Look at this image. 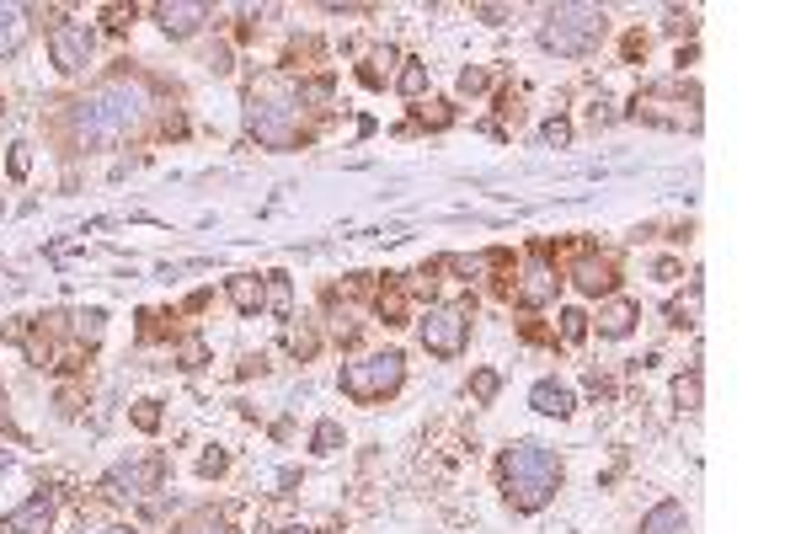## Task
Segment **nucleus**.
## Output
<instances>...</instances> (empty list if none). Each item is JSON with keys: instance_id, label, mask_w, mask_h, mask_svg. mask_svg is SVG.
<instances>
[{"instance_id": "nucleus-1", "label": "nucleus", "mask_w": 801, "mask_h": 534, "mask_svg": "<svg viewBox=\"0 0 801 534\" xmlns=\"http://www.w3.org/2000/svg\"><path fill=\"white\" fill-rule=\"evenodd\" d=\"M145 113H150V80L134 70H113L64 108V139L75 150H108L118 139H128L145 123Z\"/></svg>"}, {"instance_id": "nucleus-2", "label": "nucleus", "mask_w": 801, "mask_h": 534, "mask_svg": "<svg viewBox=\"0 0 801 534\" xmlns=\"http://www.w3.org/2000/svg\"><path fill=\"white\" fill-rule=\"evenodd\" d=\"M561 454L545 444H508L497 454V481L514 513H540L556 492H561Z\"/></svg>"}, {"instance_id": "nucleus-3", "label": "nucleus", "mask_w": 801, "mask_h": 534, "mask_svg": "<svg viewBox=\"0 0 801 534\" xmlns=\"http://www.w3.org/2000/svg\"><path fill=\"white\" fill-rule=\"evenodd\" d=\"M604 38H609V11H604V5H588V0L551 5L545 22H540V49H551V54H561V60L593 54Z\"/></svg>"}, {"instance_id": "nucleus-4", "label": "nucleus", "mask_w": 801, "mask_h": 534, "mask_svg": "<svg viewBox=\"0 0 801 534\" xmlns=\"http://www.w3.org/2000/svg\"><path fill=\"white\" fill-rule=\"evenodd\" d=\"M347 401L358 407H374V401H391L400 385H406V353L400 348H380V353H363V358H347L343 374H337Z\"/></svg>"}, {"instance_id": "nucleus-5", "label": "nucleus", "mask_w": 801, "mask_h": 534, "mask_svg": "<svg viewBox=\"0 0 801 534\" xmlns=\"http://www.w3.org/2000/svg\"><path fill=\"white\" fill-rule=\"evenodd\" d=\"M246 128H251V139L268 145V150H299V145L310 139V134L299 128L294 97H278L273 86H251V91H246Z\"/></svg>"}, {"instance_id": "nucleus-6", "label": "nucleus", "mask_w": 801, "mask_h": 534, "mask_svg": "<svg viewBox=\"0 0 801 534\" xmlns=\"http://www.w3.org/2000/svg\"><path fill=\"white\" fill-rule=\"evenodd\" d=\"M470 326H476V299H449L417 321V342L433 358H459L470 342Z\"/></svg>"}, {"instance_id": "nucleus-7", "label": "nucleus", "mask_w": 801, "mask_h": 534, "mask_svg": "<svg viewBox=\"0 0 801 534\" xmlns=\"http://www.w3.org/2000/svg\"><path fill=\"white\" fill-rule=\"evenodd\" d=\"M91 54H97V33L86 22H59L49 33V60H54L59 75H80L91 64Z\"/></svg>"}, {"instance_id": "nucleus-8", "label": "nucleus", "mask_w": 801, "mask_h": 534, "mask_svg": "<svg viewBox=\"0 0 801 534\" xmlns=\"http://www.w3.org/2000/svg\"><path fill=\"white\" fill-rule=\"evenodd\" d=\"M166 471H172L166 454H145V460H134V465L108 471V492H113V497H150V492H161Z\"/></svg>"}, {"instance_id": "nucleus-9", "label": "nucleus", "mask_w": 801, "mask_h": 534, "mask_svg": "<svg viewBox=\"0 0 801 534\" xmlns=\"http://www.w3.org/2000/svg\"><path fill=\"white\" fill-rule=\"evenodd\" d=\"M572 284H577V295H588V299H615V289H620V267H615V257H593V251H582L572 262Z\"/></svg>"}, {"instance_id": "nucleus-10", "label": "nucleus", "mask_w": 801, "mask_h": 534, "mask_svg": "<svg viewBox=\"0 0 801 534\" xmlns=\"http://www.w3.org/2000/svg\"><path fill=\"white\" fill-rule=\"evenodd\" d=\"M556 295H561V273L545 262L523 267V278H514V299L523 310H545V304H556Z\"/></svg>"}, {"instance_id": "nucleus-11", "label": "nucleus", "mask_w": 801, "mask_h": 534, "mask_svg": "<svg viewBox=\"0 0 801 534\" xmlns=\"http://www.w3.org/2000/svg\"><path fill=\"white\" fill-rule=\"evenodd\" d=\"M155 22H161L166 38H193V33L209 22V5H203V0H161V5H155Z\"/></svg>"}, {"instance_id": "nucleus-12", "label": "nucleus", "mask_w": 801, "mask_h": 534, "mask_svg": "<svg viewBox=\"0 0 801 534\" xmlns=\"http://www.w3.org/2000/svg\"><path fill=\"white\" fill-rule=\"evenodd\" d=\"M5 534H54V497L33 492L22 508L5 513Z\"/></svg>"}, {"instance_id": "nucleus-13", "label": "nucleus", "mask_w": 801, "mask_h": 534, "mask_svg": "<svg viewBox=\"0 0 801 534\" xmlns=\"http://www.w3.org/2000/svg\"><path fill=\"white\" fill-rule=\"evenodd\" d=\"M529 407L540 417H572L577 412V396H572V385H561V379H534V390H529Z\"/></svg>"}, {"instance_id": "nucleus-14", "label": "nucleus", "mask_w": 801, "mask_h": 534, "mask_svg": "<svg viewBox=\"0 0 801 534\" xmlns=\"http://www.w3.org/2000/svg\"><path fill=\"white\" fill-rule=\"evenodd\" d=\"M636 534H689V513H684V502L663 497L657 508H646V513H641Z\"/></svg>"}, {"instance_id": "nucleus-15", "label": "nucleus", "mask_w": 801, "mask_h": 534, "mask_svg": "<svg viewBox=\"0 0 801 534\" xmlns=\"http://www.w3.org/2000/svg\"><path fill=\"white\" fill-rule=\"evenodd\" d=\"M636 326H641V304H636V299L615 295L604 310H598V337H615V342H620V337H630Z\"/></svg>"}, {"instance_id": "nucleus-16", "label": "nucleus", "mask_w": 801, "mask_h": 534, "mask_svg": "<svg viewBox=\"0 0 801 534\" xmlns=\"http://www.w3.org/2000/svg\"><path fill=\"white\" fill-rule=\"evenodd\" d=\"M225 299L240 310V315H257V310L268 304V289H262L257 273H235V278H225Z\"/></svg>"}, {"instance_id": "nucleus-17", "label": "nucleus", "mask_w": 801, "mask_h": 534, "mask_svg": "<svg viewBox=\"0 0 801 534\" xmlns=\"http://www.w3.org/2000/svg\"><path fill=\"white\" fill-rule=\"evenodd\" d=\"M284 348H288V358L310 363V358L321 353V332H316L310 321H288V326H284Z\"/></svg>"}, {"instance_id": "nucleus-18", "label": "nucleus", "mask_w": 801, "mask_h": 534, "mask_svg": "<svg viewBox=\"0 0 801 534\" xmlns=\"http://www.w3.org/2000/svg\"><path fill=\"white\" fill-rule=\"evenodd\" d=\"M374 315H380L385 326H406V321H411V304H406V289H396V284L374 289Z\"/></svg>"}, {"instance_id": "nucleus-19", "label": "nucleus", "mask_w": 801, "mask_h": 534, "mask_svg": "<svg viewBox=\"0 0 801 534\" xmlns=\"http://www.w3.org/2000/svg\"><path fill=\"white\" fill-rule=\"evenodd\" d=\"M262 289H268L262 310H273L278 321H288L294 315V284H288V273H262Z\"/></svg>"}, {"instance_id": "nucleus-20", "label": "nucleus", "mask_w": 801, "mask_h": 534, "mask_svg": "<svg viewBox=\"0 0 801 534\" xmlns=\"http://www.w3.org/2000/svg\"><path fill=\"white\" fill-rule=\"evenodd\" d=\"M347 449V433L337 417H321L316 427H310V454H343Z\"/></svg>"}, {"instance_id": "nucleus-21", "label": "nucleus", "mask_w": 801, "mask_h": 534, "mask_svg": "<svg viewBox=\"0 0 801 534\" xmlns=\"http://www.w3.org/2000/svg\"><path fill=\"white\" fill-rule=\"evenodd\" d=\"M22 16H27V11H16V5H0V60L22 49V38H27V22H22Z\"/></svg>"}, {"instance_id": "nucleus-22", "label": "nucleus", "mask_w": 801, "mask_h": 534, "mask_svg": "<svg viewBox=\"0 0 801 534\" xmlns=\"http://www.w3.org/2000/svg\"><path fill=\"white\" fill-rule=\"evenodd\" d=\"M396 91L406 97V102H417V97L428 91V64H422V60H400V70H396Z\"/></svg>"}, {"instance_id": "nucleus-23", "label": "nucleus", "mask_w": 801, "mask_h": 534, "mask_svg": "<svg viewBox=\"0 0 801 534\" xmlns=\"http://www.w3.org/2000/svg\"><path fill=\"white\" fill-rule=\"evenodd\" d=\"M556 321H561V326H556V337H561L567 348H577V342H582V337L593 332V315H588V310H577V304H567V310H561Z\"/></svg>"}, {"instance_id": "nucleus-24", "label": "nucleus", "mask_w": 801, "mask_h": 534, "mask_svg": "<svg viewBox=\"0 0 801 534\" xmlns=\"http://www.w3.org/2000/svg\"><path fill=\"white\" fill-rule=\"evenodd\" d=\"M497 390H503V374H497V369H476V374H470V401H476V407H492Z\"/></svg>"}, {"instance_id": "nucleus-25", "label": "nucleus", "mask_w": 801, "mask_h": 534, "mask_svg": "<svg viewBox=\"0 0 801 534\" xmlns=\"http://www.w3.org/2000/svg\"><path fill=\"white\" fill-rule=\"evenodd\" d=\"M332 91H337V80L332 75H316V80H299V91H294V108H305V102H332Z\"/></svg>"}, {"instance_id": "nucleus-26", "label": "nucleus", "mask_w": 801, "mask_h": 534, "mask_svg": "<svg viewBox=\"0 0 801 534\" xmlns=\"http://www.w3.org/2000/svg\"><path fill=\"white\" fill-rule=\"evenodd\" d=\"M203 363H209V342H203L198 332L176 342V369H187V374H193V369H203Z\"/></svg>"}, {"instance_id": "nucleus-27", "label": "nucleus", "mask_w": 801, "mask_h": 534, "mask_svg": "<svg viewBox=\"0 0 801 534\" xmlns=\"http://www.w3.org/2000/svg\"><path fill=\"white\" fill-rule=\"evenodd\" d=\"M674 401L684 407V412H700V401H705V390H700V369H689L674 379Z\"/></svg>"}, {"instance_id": "nucleus-28", "label": "nucleus", "mask_w": 801, "mask_h": 534, "mask_svg": "<svg viewBox=\"0 0 801 534\" xmlns=\"http://www.w3.org/2000/svg\"><path fill=\"white\" fill-rule=\"evenodd\" d=\"M455 91L459 97H481V91H492V70H486V64H465L459 80H455Z\"/></svg>"}, {"instance_id": "nucleus-29", "label": "nucleus", "mask_w": 801, "mask_h": 534, "mask_svg": "<svg viewBox=\"0 0 801 534\" xmlns=\"http://www.w3.org/2000/svg\"><path fill=\"white\" fill-rule=\"evenodd\" d=\"M128 422H134L139 433H161V422H166V417H161V401H150V396L134 401V407H128Z\"/></svg>"}, {"instance_id": "nucleus-30", "label": "nucleus", "mask_w": 801, "mask_h": 534, "mask_svg": "<svg viewBox=\"0 0 801 534\" xmlns=\"http://www.w3.org/2000/svg\"><path fill=\"white\" fill-rule=\"evenodd\" d=\"M102 326H108V315H102V310H80V315H75V337H80L86 348H91V342H102Z\"/></svg>"}, {"instance_id": "nucleus-31", "label": "nucleus", "mask_w": 801, "mask_h": 534, "mask_svg": "<svg viewBox=\"0 0 801 534\" xmlns=\"http://www.w3.org/2000/svg\"><path fill=\"white\" fill-rule=\"evenodd\" d=\"M225 471H230V454L220 449V444H209V449L198 454V475H203V481H214V475H225Z\"/></svg>"}, {"instance_id": "nucleus-32", "label": "nucleus", "mask_w": 801, "mask_h": 534, "mask_svg": "<svg viewBox=\"0 0 801 534\" xmlns=\"http://www.w3.org/2000/svg\"><path fill=\"white\" fill-rule=\"evenodd\" d=\"M540 145H545V150H567V145H572V123L551 118L545 128H540Z\"/></svg>"}, {"instance_id": "nucleus-33", "label": "nucleus", "mask_w": 801, "mask_h": 534, "mask_svg": "<svg viewBox=\"0 0 801 534\" xmlns=\"http://www.w3.org/2000/svg\"><path fill=\"white\" fill-rule=\"evenodd\" d=\"M5 172H11V182H27V172H33V145H11V155H5Z\"/></svg>"}, {"instance_id": "nucleus-34", "label": "nucleus", "mask_w": 801, "mask_h": 534, "mask_svg": "<svg viewBox=\"0 0 801 534\" xmlns=\"http://www.w3.org/2000/svg\"><path fill=\"white\" fill-rule=\"evenodd\" d=\"M134 22H139L134 5H102V27H108V33H128Z\"/></svg>"}, {"instance_id": "nucleus-35", "label": "nucleus", "mask_w": 801, "mask_h": 534, "mask_svg": "<svg viewBox=\"0 0 801 534\" xmlns=\"http://www.w3.org/2000/svg\"><path fill=\"white\" fill-rule=\"evenodd\" d=\"M417 123H422V128H449V123H455V102H428V108L417 113Z\"/></svg>"}, {"instance_id": "nucleus-36", "label": "nucleus", "mask_w": 801, "mask_h": 534, "mask_svg": "<svg viewBox=\"0 0 801 534\" xmlns=\"http://www.w3.org/2000/svg\"><path fill=\"white\" fill-rule=\"evenodd\" d=\"M176 534H230V524H225V519H214V513H193V519H187Z\"/></svg>"}, {"instance_id": "nucleus-37", "label": "nucleus", "mask_w": 801, "mask_h": 534, "mask_svg": "<svg viewBox=\"0 0 801 534\" xmlns=\"http://www.w3.org/2000/svg\"><path fill=\"white\" fill-rule=\"evenodd\" d=\"M620 54H626V64H641V60H646V33H641V27L620 38Z\"/></svg>"}, {"instance_id": "nucleus-38", "label": "nucleus", "mask_w": 801, "mask_h": 534, "mask_svg": "<svg viewBox=\"0 0 801 534\" xmlns=\"http://www.w3.org/2000/svg\"><path fill=\"white\" fill-rule=\"evenodd\" d=\"M694 27H700L694 11H668V33H674V38H694Z\"/></svg>"}, {"instance_id": "nucleus-39", "label": "nucleus", "mask_w": 801, "mask_h": 534, "mask_svg": "<svg viewBox=\"0 0 801 534\" xmlns=\"http://www.w3.org/2000/svg\"><path fill=\"white\" fill-rule=\"evenodd\" d=\"M497 113H503L508 123H518L523 118V97H518V91H497Z\"/></svg>"}, {"instance_id": "nucleus-40", "label": "nucleus", "mask_w": 801, "mask_h": 534, "mask_svg": "<svg viewBox=\"0 0 801 534\" xmlns=\"http://www.w3.org/2000/svg\"><path fill=\"white\" fill-rule=\"evenodd\" d=\"M679 273H684V267H679L674 257H657V262H652V278H657V284H674Z\"/></svg>"}, {"instance_id": "nucleus-41", "label": "nucleus", "mask_w": 801, "mask_h": 534, "mask_svg": "<svg viewBox=\"0 0 801 534\" xmlns=\"http://www.w3.org/2000/svg\"><path fill=\"white\" fill-rule=\"evenodd\" d=\"M588 396H593V401H609V396H615V385H609V379L593 369V374H588Z\"/></svg>"}, {"instance_id": "nucleus-42", "label": "nucleus", "mask_w": 801, "mask_h": 534, "mask_svg": "<svg viewBox=\"0 0 801 534\" xmlns=\"http://www.w3.org/2000/svg\"><path fill=\"white\" fill-rule=\"evenodd\" d=\"M209 70H214V75H230V70H235V64H230V49H225V43H214V49H209Z\"/></svg>"}, {"instance_id": "nucleus-43", "label": "nucleus", "mask_w": 801, "mask_h": 534, "mask_svg": "<svg viewBox=\"0 0 801 534\" xmlns=\"http://www.w3.org/2000/svg\"><path fill=\"white\" fill-rule=\"evenodd\" d=\"M476 16H481V22H492V27H503L514 11H508V5H476Z\"/></svg>"}, {"instance_id": "nucleus-44", "label": "nucleus", "mask_w": 801, "mask_h": 534, "mask_svg": "<svg viewBox=\"0 0 801 534\" xmlns=\"http://www.w3.org/2000/svg\"><path fill=\"white\" fill-rule=\"evenodd\" d=\"M240 379H251V374H268V358L262 353H251V358H240V369H235Z\"/></svg>"}, {"instance_id": "nucleus-45", "label": "nucleus", "mask_w": 801, "mask_h": 534, "mask_svg": "<svg viewBox=\"0 0 801 534\" xmlns=\"http://www.w3.org/2000/svg\"><path fill=\"white\" fill-rule=\"evenodd\" d=\"M358 80H363L369 91H380V86H385V70H374V64H358Z\"/></svg>"}, {"instance_id": "nucleus-46", "label": "nucleus", "mask_w": 801, "mask_h": 534, "mask_svg": "<svg viewBox=\"0 0 801 534\" xmlns=\"http://www.w3.org/2000/svg\"><path fill=\"white\" fill-rule=\"evenodd\" d=\"M203 304H209V289H198V295H187V304H182V310H193V315H198Z\"/></svg>"}, {"instance_id": "nucleus-47", "label": "nucleus", "mask_w": 801, "mask_h": 534, "mask_svg": "<svg viewBox=\"0 0 801 534\" xmlns=\"http://www.w3.org/2000/svg\"><path fill=\"white\" fill-rule=\"evenodd\" d=\"M102 534H139L134 524H113V529H102Z\"/></svg>"}, {"instance_id": "nucleus-48", "label": "nucleus", "mask_w": 801, "mask_h": 534, "mask_svg": "<svg viewBox=\"0 0 801 534\" xmlns=\"http://www.w3.org/2000/svg\"><path fill=\"white\" fill-rule=\"evenodd\" d=\"M0 113H5V97H0Z\"/></svg>"}, {"instance_id": "nucleus-49", "label": "nucleus", "mask_w": 801, "mask_h": 534, "mask_svg": "<svg viewBox=\"0 0 801 534\" xmlns=\"http://www.w3.org/2000/svg\"><path fill=\"white\" fill-rule=\"evenodd\" d=\"M288 534H305V529H288Z\"/></svg>"}]
</instances>
